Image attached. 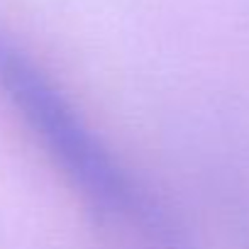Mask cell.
I'll use <instances>...</instances> for the list:
<instances>
[{"instance_id":"obj_1","label":"cell","mask_w":249,"mask_h":249,"mask_svg":"<svg viewBox=\"0 0 249 249\" xmlns=\"http://www.w3.org/2000/svg\"><path fill=\"white\" fill-rule=\"evenodd\" d=\"M0 95L76 191L110 249H196L169 205L112 154L52 76L5 32Z\"/></svg>"}]
</instances>
